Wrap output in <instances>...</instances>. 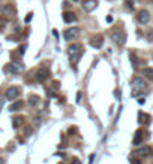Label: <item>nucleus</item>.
Instances as JSON below:
<instances>
[{
	"label": "nucleus",
	"instance_id": "f257e3e1",
	"mask_svg": "<svg viewBox=\"0 0 153 164\" xmlns=\"http://www.w3.org/2000/svg\"><path fill=\"white\" fill-rule=\"evenodd\" d=\"M146 90H147V84H146L144 78L137 76V78H134V79H132V97L140 96V94H141V93H144Z\"/></svg>",
	"mask_w": 153,
	"mask_h": 164
},
{
	"label": "nucleus",
	"instance_id": "f03ea898",
	"mask_svg": "<svg viewBox=\"0 0 153 164\" xmlns=\"http://www.w3.org/2000/svg\"><path fill=\"white\" fill-rule=\"evenodd\" d=\"M6 70L9 73H14V75H20L24 72V64L20 63V61H11L8 66H6Z\"/></svg>",
	"mask_w": 153,
	"mask_h": 164
},
{
	"label": "nucleus",
	"instance_id": "7ed1b4c3",
	"mask_svg": "<svg viewBox=\"0 0 153 164\" xmlns=\"http://www.w3.org/2000/svg\"><path fill=\"white\" fill-rule=\"evenodd\" d=\"M68 54L75 60V61H78L80 60V57H81V54H83V49H81V45L80 43H74V45H71L69 48H68Z\"/></svg>",
	"mask_w": 153,
	"mask_h": 164
},
{
	"label": "nucleus",
	"instance_id": "20e7f679",
	"mask_svg": "<svg viewBox=\"0 0 153 164\" xmlns=\"http://www.w3.org/2000/svg\"><path fill=\"white\" fill-rule=\"evenodd\" d=\"M80 33H81V30H80L78 27H71V29H66V30H65L63 38H65L66 40H72V39H77V38L80 36Z\"/></svg>",
	"mask_w": 153,
	"mask_h": 164
},
{
	"label": "nucleus",
	"instance_id": "39448f33",
	"mask_svg": "<svg viewBox=\"0 0 153 164\" xmlns=\"http://www.w3.org/2000/svg\"><path fill=\"white\" fill-rule=\"evenodd\" d=\"M111 40L117 45V46H123L125 42H126V35L123 32H114L111 35Z\"/></svg>",
	"mask_w": 153,
	"mask_h": 164
},
{
	"label": "nucleus",
	"instance_id": "423d86ee",
	"mask_svg": "<svg viewBox=\"0 0 153 164\" xmlns=\"http://www.w3.org/2000/svg\"><path fill=\"white\" fill-rule=\"evenodd\" d=\"M20 97V88L18 87H9L8 90H6V93H5V99H8V100H17Z\"/></svg>",
	"mask_w": 153,
	"mask_h": 164
},
{
	"label": "nucleus",
	"instance_id": "0eeeda50",
	"mask_svg": "<svg viewBox=\"0 0 153 164\" xmlns=\"http://www.w3.org/2000/svg\"><path fill=\"white\" fill-rule=\"evenodd\" d=\"M137 20H138V23H140V24H147V23L150 21V12H149V11H146V9L140 11V12H138V15H137Z\"/></svg>",
	"mask_w": 153,
	"mask_h": 164
},
{
	"label": "nucleus",
	"instance_id": "6e6552de",
	"mask_svg": "<svg viewBox=\"0 0 153 164\" xmlns=\"http://www.w3.org/2000/svg\"><path fill=\"white\" fill-rule=\"evenodd\" d=\"M98 2L96 0H84L83 2V11L84 12H92L93 9H96Z\"/></svg>",
	"mask_w": 153,
	"mask_h": 164
},
{
	"label": "nucleus",
	"instance_id": "1a4fd4ad",
	"mask_svg": "<svg viewBox=\"0 0 153 164\" xmlns=\"http://www.w3.org/2000/svg\"><path fill=\"white\" fill-rule=\"evenodd\" d=\"M90 45L93 46V48H102V45H104V36L102 35H96V36H93L92 39H90Z\"/></svg>",
	"mask_w": 153,
	"mask_h": 164
},
{
	"label": "nucleus",
	"instance_id": "9d476101",
	"mask_svg": "<svg viewBox=\"0 0 153 164\" xmlns=\"http://www.w3.org/2000/svg\"><path fill=\"white\" fill-rule=\"evenodd\" d=\"M0 14H3L5 17H12L15 14V9L12 8V5H2L0 6Z\"/></svg>",
	"mask_w": 153,
	"mask_h": 164
},
{
	"label": "nucleus",
	"instance_id": "9b49d317",
	"mask_svg": "<svg viewBox=\"0 0 153 164\" xmlns=\"http://www.w3.org/2000/svg\"><path fill=\"white\" fill-rule=\"evenodd\" d=\"M50 78V70L48 69H41L38 73H36V81L38 82H44Z\"/></svg>",
	"mask_w": 153,
	"mask_h": 164
},
{
	"label": "nucleus",
	"instance_id": "f8f14e48",
	"mask_svg": "<svg viewBox=\"0 0 153 164\" xmlns=\"http://www.w3.org/2000/svg\"><path fill=\"white\" fill-rule=\"evenodd\" d=\"M153 151H152V148L150 146H143V148H140V149H137V155L138 157H149L150 154H152Z\"/></svg>",
	"mask_w": 153,
	"mask_h": 164
},
{
	"label": "nucleus",
	"instance_id": "ddd939ff",
	"mask_svg": "<svg viewBox=\"0 0 153 164\" xmlns=\"http://www.w3.org/2000/svg\"><path fill=\"white\" fill-rule=\"evenodd\" d=\"M63 21L68 23V24H71V23L77 21V15H75L74 12H65V14H63Z\"/></svg>",
	"mask_w": 153,
	"mask_h": 164
},
{
	"label": "nucleus",
	"instance_id": "4468645a",
	"mask_svg": "<svg viewBox=\"0 0 153 164\" xmlns=\"http://www.w3.org/2000/svg\"><path fill=\"white\" fill-rule=\"evenodd\" d=\"M150 115H147V113H144V112H138V122L140 124H149L150 122Z\"/></svg>",
	"mask_w": 153,
	"mask_h": 164
},
{
	"label": "nucleus",
	"instance_id": "2eb2a0df",
	"mask_svg": "<svg viewBox=\"0 0 153 164\" xmlns=\"http://www.w3.org/2000/svg\"><path fill=\"white\" fill-rule=\"evenodd\" d=\"M23 106H24V103H23L21 100H17V101H14V103L11 104L9 110H11V112H18V110L23 107Z\"/></svg>",
	"mask_w": 153,
	"mask_h": 164
},
{
	"label": "nucleus",
	"instance_id": "dca6fc26",
	"mask_svg": "<svg viewBox=\"0 0 153 164\" xmlns=\"http://www.w3.org/2000/svg\"><path fill=\"white\" fill-rule=\"evenodd\" d=\"M23 124H24V118H23V116H15V118L12 119V127H14V128H20Z\"/></svg>",
	"mask_w": 153,
	"mask_h": 164
},
{
	"label": "nucleus",
	"instance_id": "f3484780",
	"mask_svg": "<svg viewBox=\"0 0 153 164\" xmlns=\"http://www.w3.org/2000/svg\"><path fill=\"white\" fill-rule=\"evenodd\" d=\"M143 133H144V131H141V130H138V131L135 133V137H134V142H132L135 146L140 145V143L143 142Z\"/></svg>",
	"mask_w": 153,
	"mask_h": 164
},
{
	"label": "nucleus",
	"instance_id": "a211bd4d",
	"mask_svg": "<svg viewBox=\"0 0 153 164\" xmlns=\"http://www.w3.org/2000/svg\"><path fill=\"white\" fill-rule=\"evenodd\" d=\"M38 103H39V96L30 94V96H29V104H30V106H36Z\"/></svg>",
	"mask_w": 153,
	"mask_h": 164
},
{
	"label": "nucleus",
	"instance_id": "6ab92c4d",
	"mask_svg": "<svg viewBox=\"0 0 153 164\" xmlns=\"http://www.w3.org/2000/svg\"><path fill=\"white\" fill-rule=\"evenodd\" d=\"M143 75H144V78H147V79L153 81V69H150V67H146V69L143 70Z\"/></svg>",
	"mask_w": 153,
	"mask_h": 164
},
{
	"label": "nucleus",
	"instance_id": "aec40b11",
	"mask_svg": "<svg viewBox=\"0 0 153 164\" xmlns=\"http://www.w3.org/2000/svg\"><path fill=\"white\" fill-rule=\"evenodd\" d=\"M129 58H131V61H132V66L135 67V66H137V57H135V54H131Z\"/></svg>",
	"mask_w": 153,
	"mask_h": 164
},
{
	"label": "nucleus",
	"instance_id": "412c9836",
	"mask_svg": "<svg viewBox=\"0 0 153 164\" xmlns=\"http://www.w3.org/2000/svg\"><path fill=\"white\" fill-rule=\"evenodd\" d=\"M126 6H128V9L134 11V3H132V0H126Z\"/></svg>",
	"mask_w": 153,
	"mask_h": 164
},
{
	"label": "nucleus",
	"instance_id": "4be33fe9",
	"mask_svg": "<svg viewBox=\"0 0 153 164\" xmlns=\"http://www.w3.org/2000/svg\"><path fill=\"white\" fill-rule=\"evenodd\" d=\"M5 100H6L5 97L0 96V110H2V109H3V106H5Z\"/></svg>",
	"mask_w": 153,
	"mask_h": 164
},
{
	"label": "nucleus",
	"instance_id": "5701e85b",
	"mask_svg": "<svg viewBox=\"0 0 153 164\" xmlns=\"http://www.w3.org/2000/svg\"><path fill=\"white\" fill-rule=\"evenodd\" d=\"M26 48H27V46H26V45H21V46H20V48H18V49H20V51H18V52H20V54H24V52H26Z\"/></svg>",
	"mask_w": 153,
	"mask_h": 164
},
{
	"label": "nucleus",
	"instance_id": "b1692460",
	"mask_svg": "<svg viewBox=\"0 0 153 164\" xmlns=\"http://www.w3.org/2000/svg\"><path fill=\"white\" fill-rule=\"evenodd\" d=\"M59 85H60V84H59L57 81H54V82H53V88H54V90H59Z\"/></svg>",
	"mask_w": 153,
	"mask_h": 164
},
{
	"label": "nucleus",
	"instance_id": "393cba45",
	"mask_svg": "<svg viewBox=\"0 0 153 164\" xmlns=\"http://www.w3.org/2000/svg\"><path fill=\"white\" fill-rule=\"evenodd\" d=\"M32 134V127H27L26 128V136H30Z\"/></svg>",
	"mask_w": 153,
	"mask_h": 164
},
{
	"label": "nucleus",
	"instance_id": "a878e982",
	"mask_svg": "<svg viewBox=\"0 0 153 164\" xmlns=\"http://www.w3.org/2000/svg\"><path fill=\"white\" fill-rule=\"evenodd\" d=\"M32 17H33V14H32V12H30V14H29V15H27V17H26V23H29V21H30V20H32Z\"/></svg>",
	"mask_w": 153,
	"mask_h": 164
},
{
	"label": "nucleus",
	"instance_id": "bb28decb",
	"mask_svg": "<svg viewBox=\"0 0 153 164\" xmlns=\"http://www.w3.org/2000/svg\"><path fill=\"white\" fill-rule=\"evenodd\" d=\"M131 164H141L138 160H134V158H131Z\"/></svg>",
	"mask_w": 153,
	"mask_h": 164
},
{
	"label": "nucleus",
	"instance_id": "cd10ccee",
	"mask_svg": "<svg viewBox=\"0 0 153 164\" xmlns=\"http://www.w3.org/2000/svg\"><path fill=\"white\" fill-rule=\"evenodd\" d=\"M111 21H113V17L108 15V17H107V23H111Z\"/></svg>",
	"mask_w": 153,
	"mask_h": 164
},
{
	"label": "nucleus",
	"instance_id": "c85d7f7f",
	"mask_svg": "<svg viewBox=\"0 0 153 164\" xmlns=\"http://www.w3.org/2000/svg\"><path fill=\"white\" fill-rule=\"evenodd\" d=\"M71 164H81V163H80V160H77V158H75V160H74Z\"/></svg>",
	"mask_w": 153,
	"mask_h": 164
},
{
	"label": "nucleus",
	"instance_id": "c756f323",
	"mask_svg": "<svg viewBox=\"0 0 153 164\" xmlns=\"http://www.w3.org/2000/svg\"><path fill=\"white\" fill-rule=\"evenodd\" d=\"M149 40H150V42L153 40V33H149Z\"/></svg>",
	"mask_w": 153,
	"mask_h": 164
},
{
	"label": "nucleus",
	"instance_id": "7c9ffc66",
	"mask_svg": "<svg viewBox=\"0 0 153 164\" xmlns=\"http://www.w3.org/2000/svg\"><path fill=\"white\" fill-rule=\"evenodd\" d=\"M80 100H81V93L77 94V101H80Z\"/></svg>",
	"mask_w": 153,
	"mask_h": 164
},
{
	"label": "nucleus",
	"instance_id": "2f4dec72",
	"mask_svg": "<svg viewBox=\"0 0 153 164\" xmlns=\"http://www.w3.org/2000/svg\"><path fill=\"white\" fill-rule=\"evenodd\" d=\"M3 24H5V21H2V20H0V27H3Z\"/></svg>",
	"mask_w": 153,
	"mask_h": 164
},
{
	"label": "nucleus",
	"instance_id": "473e14b6",
	"mask_svg": "<svg viewBox=\"0 0 153 164\" xmlns=\"http://www.w3.org/2000/svg\"><path fill=\"white\" fill-rule=\"evenodd\" d=\"M0 164H5V163H3V160H2V158H0Z\"/></svg>",
	"mask_w": 153,
	"mask_h": 164
},
{
	"label": "nucleus",
	"instance_id": "72a5a7b5",
	"mask_svg": "<svg viewBox=\"0 0 153 164\" xmlns=\"http://www.w3.org/2000/svg\"><path fill=\"white\" fill-rule=\"evenodd\" d=\"M72 2H74V3H75V2H80V0H72Z\"/></svg>",
	"mask_w": 153,
	"mask_h": 164
}]
</instances>
